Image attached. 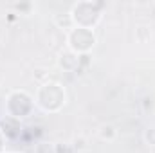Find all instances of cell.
<instances>
[{
    "instance_id": "obj_1",
    "label": "cell",
    "mask_w": 155,
    "mask_h": 153,
    "mask_svg": "<svg viewBox=\"0 0 155 153\" xmlns=\"http://www.w3.org/2000/svg\"><path fill=\"white\" fill-rule=\"evenodd\" d=\"M67 41H69V47L74 54H81V52H88L96 45V36H94L92 29L76 27L69 33Z\"/></svg>"
},
{
    "instance_id": "obj_2",
    "label": "cell",
    "mask_w": 155,
    "mask_h": 153,
    "mask_svg": "<svg viewBox=\"0 0 155 153\" xmlns=\"http://www.w3.org/2000/svg\"><path fill=\"white\" fill-rule=\"evenodd\" d=\"M78 63H79V56L74 54V52H65L60 58V67L65 69V70H74V69H78Z\"/></svg>"
},
{
    "instance_id": "obj_3",
    "label": "cell",
    "mask_w": 155,
    "mask_h": 153,
    "mask_svg": "<svg viewBox=\"0 0 155 153\" xmlns=\"http://www.w3.org/2000/svg\"><path fill=\"white\" fill-rule=\"evenodd\" d=\"M97 133H99V137H101L103 141H108V142H112V141L117 139V130L112 124H103Z\"/></svg>"
},
{
    "instance_id": "obj_4",
    "label": "cell",
    "mask_w": 155,
    "mask_h": 153,
    "mask_svg": "<svg viewBox=\"0 0 155 153\" xmlns=\"http://www.w3.org/2000/svg\"><path fill=\"white\" fill-rule=\"evenodd\" d=\"M36 153H56V146L51 142H40L36 146Z\"/></svg>"
},
{
    "instance_id": "obj_5",
    "label": "cell",
    "mask_w": 155,
    "mask_h": 153,
    "mask_svg": "<svg viewBox=\"0 0 155 153\" xmlns=\"http://www.w3.org/2000/svg\"><path fill=\"white\" fill-rule=\"evenodd\" d=\"M144 141H146L148 144L155 146V128H148V130L144 132Z\"/></svg>"
},
{
    "instance_id": "obj_6",
    "label": "cell",
    "mask_w": 155,
    "mask_h": 153,
    "mask_svg": "<svg viewBox=\"0 0 155 153\" xmlns=\"http://www.w3.org/2000/svg\"><path fill=\"white\" fill-rule=\"evenodd\" d=\"M74 148L78 150V153L79 151H88V146H87V141H85V139H76V141H74Z\"/></svg>"
}]
</instances>
